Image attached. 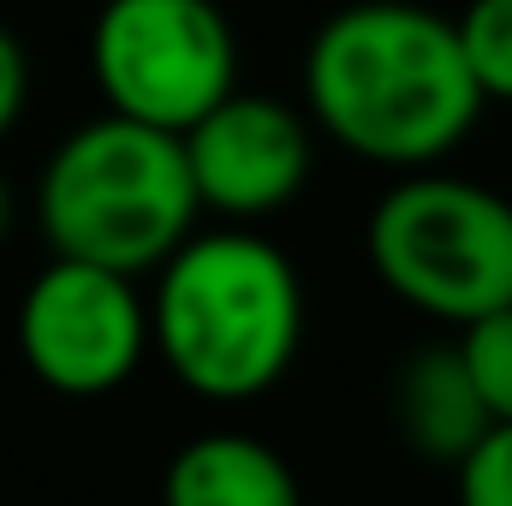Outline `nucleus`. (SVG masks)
<instances>
[{"instance_id": "f257e3e1", "label": "nucleus", "mask_w": 512, "mask_h": 506, "mask_svg": "<svg viewBox=\"0 0 512 506\" xmlns=\"http://www.w3.org/2000/svg\"><path fill=\"white\" fill-rule=\"evenodd\" d=\"M310 120L340 149L429 173L483 114L459 24L417 0H358L322 18L304 48Z\"/></svg>"}, {"instance_id": "f03ea898", "label": "nucleus", "mask_w": 512, "mask_h": 506, "mask_svg": "<svg viewBox=\"0 0 512 506\" xmlns=\"http://www.w3.org/2000/svg\"><path fill=\"white\" fill-rule=\"evenodd\" d=\"M155 346L203 399H256L292 370L304 340V286L280 245L251 227L197 233L161 268Z\"/></svg>"}, {"instance_id": "7ed1b4c3", "label": "nucleus", "mask_w": 512, "mask_h": 506, "mask_svg": "<svg viewBox=\"0 0 512 506\" xmlns=\"http://www.w3.org/2000/svg\"><path fill=\"white\" fill-rule=\"evenodd\" d=\"M197 215L203 197L185 161V137L120 114H102L72 131L48 155L36 185V221L54 256L96 262L126 280L167 268L197 239Z\"/></svg>"}, {"instance_id": "20e7f679", "label": "nucleus", "mask_w": 512, "mask_h": 506, "mask_svg": "<svg viewBox=\"0 0 512 506\" xmlns=\"http://www.w3.org/2000/svg\"><path fill=\"white\" fill-rule=\"evenodd\" d=\"M370 268L429 322L471 328L512 310V203L459 173H405L370 215Z\"/></svg>"}, {"instance_id": "39448f33", "label": "nucleus", "mask_w": 512, "mask_h": 506, "mask_svg": "<svg viewBox=\"0 0 512 506\" xmlns=\"http://www.w3.org/2000/svg\"><path fill=\"white\" fill-rule=\"evenodd\" d=\"M90 78L108 114L185 137L239 96V42L215 0H102Z\"/></svg>"}, {"instance_id": "423d86ee", "label": "nucleus", "mask_w": 512, "mask_h": 506, "mask_svg": "<svg viewBox=\"0 0 512 506\" xmlns=\"http://www.w3.org/2000/svg\"><path fill=\"white\" fill-rule=\"evenodd\" d=\"M155 322L126 274L54 256L18 304V352L30 376L66 399L114 393L143 364Z\"/></svg>"}, {"instance_id": "0eeeda50", "label": "nucleus", "mask_w": 512, "mask_h": 506, "mask_svg": "<svg viewBox=\"0 0 512 506\" xmlns=\"http://www.w3.org/2000/svg\"><path fill=\"white\" fill-rule=\"evenodd\" d=\"M310 126L280 96H227L203 126L185 131V161L203 209L233 227L286 209L310 179Z\"/></svg>"}, {"instance_id": "6e6552de", "label": "nucleus", "mask_w": 512, "mask_h": 506, "mask_svg": "<svg viewBox=\"0 0 512 506\" xmlns=\"http://www.w3.org/2000/svg\"><path fill=\"white\" fill-rule=\"evenodd\" d=\"M393 423L411 441L417 459L429 465H453L465 471V459L495 435V417L477 393V381L465 370L459 340L453 346H423L399 381H393Z\"/></svg>"}, {"instance_id": "1a4fd4ad", "label": "nucleus", "mask_w": 512, "mask_h": 506, "mask_svg": "<svg viewBox=\"0 0 512 506\" xmlns=\"http://www.w3.org/2000/svg\"><path fill=\"white\" fill-rule=\"evenodd\" d=\"M161 506H304L292 465L245 429H209L167 459Z\"/></svg>"}, {"instance_id": "9d476101", "label": "nucleus", "mask_w": 512, "mask_h": 506, "mask_svg": "<svg viewBox=\"0 0 512 506\" xmlns=\"http://www.w3.org/2000/svg\"><path fill=\"white\" fill-rule=\"evenodd\" d=\"M471 78L489 102H512V0H471L459 18Z\"/></svg>"}, {"instance_id": "9b49d317", "label": "nucleus", "mask_w": 512, "mask_h": 506, "mask_svg": "<svg viewBox=\"0 0 512 506\" xmlns=\"http://www.w3.org/2000/svg\"><path fill=\"white\" fill-rule=\"evenodd\" d=\"M459 352H465V370L477 381V393H483L495 429L512 423V310H495V316L471 322V328L459 334Z\"/></svg>"}, {"instance_id": "f8f14e48", "label": "nucleus", "mask_w": 512, "mask_h": 506, "mask_svg": "<svg viewBox=\"0 0 512 506\" xmlns=\"http://www.w3.org/2000/svg\"><path fill=\"white\" fill-rule=\"evenodd\" d=\"M459 501L465 506H512V423H501L459 471Z\"/></svg>"}, {"instance_id": "ddd939ff", "label": "nucleus", "mask_w": 512, "mask_h": 506, "mask_svg": "<svg viewBox=\"0 0 512 506\" xmlns=\"http://www.w3.org/2000/svg\"><path fill=\"white\" fill-rule=\"evenodd\" d=\"M24 96H30V54H24V42L0 24V137L12 131L18 114H24Z\"/></svg>"}, {"instance_id": "4468645a", "label": "nucleus", "mask_w": 512, "mask_h": 506, "mask_svg": "<svg viewBox=\"0 0 512 506\" xmlns=\"http://www.w3.org/2000/svg\"><path fill=\"white\" fill-rule=\"evenodd\" d=\"M6 227H12V197H6V179H0V239H6Z\"/></svg>"}]
</instances>
